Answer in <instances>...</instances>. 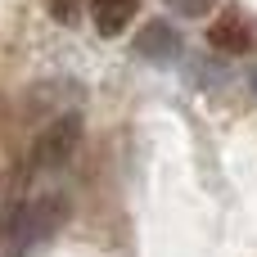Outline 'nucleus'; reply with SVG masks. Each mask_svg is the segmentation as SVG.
I'll return each instance as SVG.
<instances>
[{
    "label": "nucleus",
    "instance_id": "f03ea898",
    "mask_svg": "<svg viewBox=\"0 0 257 257\" xmlns=\"http://www.w3.org/2000/svg\"><path fill=\"white\" fill-rule=\"evenodd\" d=\"M77 140H81V117H77V113L54 117V122L36 136V145H32V167H36V172H54V167H63V163L72 158Z\"/></svg>",
    "mask_w": 257,
    "mask_h": 257
},
{
    "label": "nucleus",
    "instance_id": "20e7f679",
    "mask_svg": "<svg viewBox=\"0 0 257 257\" xmlns=\"http://www.w3.org/2000/svg\"><path fill=\"white\" fill-rule=\"evenodd\" d=\"M140 0H90V18L99 27V36H122L136 18Z\"/></svg>",
    "mask_w": 257,
    "mask_h": 257
},
{
    "label": "nucleus",
    "instance_id": "0eeeda50",
    "mask_svg": "<svg viewBox=\"0 0 257 257\" xmlns=\"http://www.w3.org/2000/svg\"><path fill=\"white\" fill-rule=\"evenodd\" d=\"M172 5H176L181 14H190V18H194V14H203V9H208L212 0H172Z\"/></svg>",
    "mask_w": 257,
    "mask_h": 257
},
{
    "label": "nucleus",
    "instance_id": "6e6552de",
    "mask_svg": "<svg viewBox=\"0 0 257 257\" xmlns=\"http://www.w3.org/2000/svg\"><path fill=\"white\" fill-rule=\"evenodd\" d=\"M248 81H253V90H257V63H253V72H248Z\"/></svg>",
    "mask_w": 257,
    "mask_h": 257
},
{
    "label": "nucleus",
    "instance_id": "f257e3e1",
    "mask_svg": "<svg viewBox=\"0 0 257 257\" xmlns=\"http://www.w3.org/2000/svg\"><path fill=\"white\" fill-rule=\"evenodd\" d=\"M63 217H68V203H63L59 194H41V199H32V203H18V212L9 217V230H5L9 257L36 253V248L63 226Z\"/></svg>",
    "mask_w": 257,
    "mask_h": 257
},
{
    "label": "nucleus",
    "instance_id": "423d86ee",
    "mask_svg": "<svg viewBox=\"0 0 257 257\" xmlns=\"http://www.w3.org/2000/svg\"><path fill=\"white\" fill-rule=\"evenodd\" d=\"M45 5H50V14H54L59 23H77V18H81V9H86L90 0H45Z\"/></svg>",
    "mask_w": 257,
    "mask_h": 257
},
{
    "label": "nucleus",
    "instance_id": "7ed1b4c3",
    "mask_svg": "<svg viewBox=\"0 0 257 257\" xmlns=\"http://www.w3.org/2000/svg\"><path fill=\"white\" fill-rule=\"evenodd\" d=\"M257 41L253 32V18L244 14V9H221L217 18H212V27H208V45L212 50H221V54H248Z\"/></svg>",
    "mask_w": 257,
    "mask_h": 257
},
{
    "label": "nucleus",
    "instance_id": "39448f33",
    "mask_svg": "<svg viewBox=\"0 0 257 257\" xmlns=\"http://www.w3.org/2000/svg\"><path fill=\"white\" fill-rule=\"evenodd\" d=\"M136 50H140L145 59L167 63L172 54H181V36H176V27H167V23H149V27L136 36Z\"/></svg>",
    "mask_w": 257,
    "mask_h": 257
}]
</instances>
